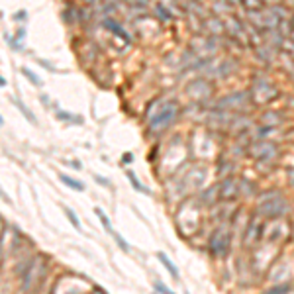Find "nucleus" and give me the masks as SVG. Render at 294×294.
I'll use <instances>...</instances> for the list:
<instances>
[{
  "mask_svg": "<svg viewBox=\"0 0 294 294\" xmlns=\"http://www.w3.org/2000/svg\"><path fill=\"white\" fill-rule=\"evenodd\" d=\"M157 257H159V261H161V263H163V265L169 269V273L173 274V278H179V271H177V267L173 265V261H171V259H169V257H167L163 251H159V253H157Z\"/></svg>",
  "mask_w": 294,
  "mask_h": 294,
  "instance_id": "ddd939ff",
  "label": "nucleus"
},
{
  "mask_svg": "<svg viewBox=\"0 0 294 294\" xmlns=\"http://www.w3.org/2000/svg\"><path fill=\"white\" fill-rule=\"evenodd\" d=\"M230 241H231V233H230V226L222 224L214 230L212 237H210V251L214 255H226L230 251Z\"/></svg>",
  "mask_w": 294,
  "mask_h": 294,
  "instance_id": "20e7f679",
  "label": "nucleus"
},
{
  "mask_svg": "<svg viewBox=\"0 0 294 294\" xmlns=\"http://www.w3.org/2000/svg\"><path fill=\"white\" fill-rule=\"evenodd\" d=\"M249 92H251V102L253 104H267V102H271L276 96V88L271 86L269 83H259Z\"/></svg>",
  "mask_w": 294,
  "mask_h": 294,
  "instance_id": "0eeeda50",
  "label": "nucleus"
},
{
  "mask_svg": "<svg viewBox=\"0 0 294 294\" xmlns=\"http://www.w3.org/2000/svg\"><path fill=\"white\" fill-rule=\"evenodd\" d=\"M126 175H127V179H129V183H131V187H133V189H137L139 192H145V194H151V192H149V189H145V187L139 183V179L133 175V171H127Z\"/></svg>",
  "mask_w": 294,
  "mask_h": 294,
  "instance_id": "dca6fc26",
  "label": "nucleus"
},
{
  "mask_svg": "<svg viewBox=\"0 0 294 294\" xmlns=\"http://www.w3.org/2000/svg\"><path fill=\"white\" fill-rule=\"evenodd\" d=\"M14 104L18 106V110H20V112H22V114H24V116H26V118L32 122V124L36 122V116H34V112H32V110H30V108H28L24 102H20V100H14Z\"/></svg>",
  "mask_w": 294,
  "mask_h": 294,
  "instance_id": "a211bd4d",
  "label": "nucleus"
},
{
  "mask_svg": "<svg viewBox=\"0 0 294 294\" xmlns=\"http://www.w3.org/2000/svg\"><path fill=\"white\" fill-rule=\"evenodd\" d=\"M104 2H106L108 6H114V4H118V2H120V0H104Z\"/></svg>",
  "mask_w": 294,
  "mask_h": 294,
  "instance_id": "c85d7f7f",
  "label": "nucleus"
},
{
  "mask_svg": "<svg viewBox=\"0 0 294 294\" xmlns=\"http://www.w3.org/2000/svg\"><path fill=\"white\" fill-rule=\"evenodd\" d=\"M286 210H288V202L278 190H271L263 194L261 200L257 202V212L265 218H280L282 214H286Z\"/></svg>",
  "mask_w": 294,
  "mask_h": 294,
  "instance_id": "f257e3e1",
  "label": "nucleus"
},
{
  "mask_svg": "<svg viewBox=\"0 0 294 294\" xmlns=\"http://www.w3.org/2000/svg\"><path fill=\"white\" fill-rule=\"evenodd\" d=\"M65 214H67V218L71 220V224L75 226V230H81V222H79V218H77L75 210H71L69 206H65Z\"/></svg>",
  "mask_w": 294,
  "mask_h": 294,
  "instance_id": "6ab92c4d",
  "label": "nucleus"
},
{
  "mask_svg": "<svg viewBox=\"0 0 294 294\" xmlns=\"http://www.w3.org/2000/svg\"><path fill=\"white\" fill-rule=\"evenodd\" d=\"M218 185H220V200H235L237 196L249 194L253 190L247 181L235 179V177H228Z\"/></svg>",
  "mask_w": 294,
  "mask_h": 294,
  "instance_id": "7ed1b4c3",
  "label": "nucleus"
},
{
  "mask_svg": "<svg viewBox=\"0 0 294 294\" xmlns=\"http://www.w3.org/2000/svg\"><path fill=\"white\" fill-rule=\"evenodd\" d=\"M94 212H96V216H98V220L102 222V226H104V230H106L108 233H114V230H112V224H110V220H108V216L104 214V210H102V208H94Z\"/></svg>",
  "mask_w": 294,
  "mask_h": 294,
  "instance_id": "f3484780",
  "label": "nucleus"
},
{
  "mask_svg": "<svg viewBox=\"0 0 294 294\" xmlns=\"http://www.w3.org/2000/svg\"><path fill=\"white\" fill-rule=\"evenodd\" d=\"M202 202L204 204H216V202H220V185H214L212 189H208L202 194Z\"/></svg>",
  "mask_w": 294,
  "mask_h": 294,
  "instance_id": "9b49d317",
  "label": "nucleus"
},
{
  "mask_svg": "<svg viewBox=\"0 0 294 294\" xmlns=\"http://www.w3.org/2000/svg\"><path fill=\"white\" fill-rule=\"evenodd\" d=\"M286 290H290V286H288V284H280V286H273L269 292L274 294V292H286Z\"/></svg>",
  "mask_w": 294,
  "mask_h": 294,
  "instance_id": "393cba45",
  "label": "nucleus"
},
{
  "mask_svg": "<svg viewBox=\"0 0 294 294\" xmlns=\"http://www.w3.org/2000/svg\"><path fill=\"white\" fill-rule=\"evenodd\" d=\"M259 237H261V226H257V220L253 218V220L249 222L247 230H245V245H247V247H253V245L259 241Z\"/></svg>",
  "mask_w": 294,
  "mask_h": 294,
  "instance_id": "9d476101",
  "label": "nucleus"
},
{
  "mask_svg": "<svg viewBox=\"0 0 294 294\" xmlns=\"http://www.w3.org/2000/svg\"><path fill=\"white\" fill-rule=\"evenodd\" d=\"M261 124H263L265 127H274V126L280 124V116H278L276 112H267V114H263Z\"/></svg>",
  "mask_w": 294,
  "mask_h": 294,
  "instance_id": "f8f14e48",
  "label": "nucleus"
},
{
  "mask_svg": "<svg viewBox=\"0 0 294 294\" xmlns=\"http://www.w3.org/2000/svg\"><path fill=\"white\" fill-rule=\"evenodd\" d=\"M104 24H106V26H108V28H110V30H112V32H116V34H120V36H122V38H124V40H129V38H127V34H126V32H124V30H122V28H118V24H114V22H112V20H106V22H104Z\"/></svg>",
  "mask_w": 294,
  "mask_h": 294,
  "instance_id": "aec40b11",
  "label": "nucleus"
},
{
  "mask_svg": "<svg viewBox=\"0 0 294 294\" xmlns=\"http://www.w3.org/2000/svg\"><path fill=\"white\" fill-rule=\"evenodd\" d=\"M241 4L245 6L247 12H261V8H263V0H241Z\"/></svg>",
  "mask_w": 294,
  "mask_h": 294,
  "instance_id": "4468645a",
  "label": "nucleus"
},
{
  "mask_svg": "<svg viewBox=\"0 0 294 294\" xmlns=\"http://www.w3.org/2000/svg\"><path fill=\"white\" fill-rule=\"evenodd\" d=\"M286 139H288L290 143H294V127H290V129L286 131Z\"/></svg>",
  "mask_w": 294,
  "mask_h": 294,
  "instance_id": "bb28decb",
  "label": "nucleus"
},
{
  "mask_svg": "<svg viewBox=\"0 0 294 294\" xmlns=\"http://www.w3.org/2000/svg\"><path fill=\"white\" fill-rule=\"evenodd\" d=\"M288 181H290V185L294 187V169H290V171H288Z\"/></svg>",
  "mask_w": 294,
  "mask_h": 294,
  "instance_id": "cd10ccee",
  "label": "nucleus"
},
{
  "mask_svg": "<svg viewBox=\"0 0 294 294\" xmlns=\"http://www.w3.org/2000/svg\"><path fill=\"white\" fill-rule=\"evenodd\" d=\"M177 112H179V106H177L175 102H165V104H161V108H159L155 114H151V118H149V129L155 131V133L167 129V127L175 122Z\"/></svg>",
  "mask_w": 294,
  "mask_h": 294,
  "instance_id": "f03ea898",
  "label": "nucleus"
},
{
  "mask_svg": "<svg viewBox=\"0 0 294 294\" xmlns=\"http://www.w3.org/2000/svg\"><path fill=\"white\" fill-rule=\"evenodd\" d=\"M94 179L100 183V185H104V187H110V183H108V179H102L100 175H94Z\"/></svg>",
  "mask_w": 294,
  "mask_h": 294,
  "instance_id": "a878e982",
  "label": "nucleus"
},
{
  "mask_svg": "<svg viewBox=\"0 0 294 294\" xmlns=\"http://www.w3.org/2000/svg\"><path fill=\"white\" fill-rule=\"evenodd\" d=\"M247 151H249V155H251L253 159H257V161H273V159L276 157V153H278V147H276L274 143H271V141L259 139V141H255V143L249 145Z\"/></svg>",
  "mask_w": 294,
  "mask_h": 294,
  "instance_id": "39448f33",
  "label": "nucleus"
},
{
  "mask_svg": "<svg viewBox=\"0 0 294 294\" xmlns=\"http://www.w3.org/2000/svg\"><path fill=\"white\" fill-rule=\"evenodd\" d=\"M24 75H26V77H28V79H30V81L36 84V86H42V79H38V77H36V75H34L30 69H24Z\"/></svg>",
  "mask_w": 294,
  "mask_h": 294,
  "instance_id": "4be33fe9",
  "label": "nucleus"
},
{
  "mask_svg": "<svg viewBox=\"0 0 294 294\" xmlns=\"http://www.w3.org/2000/svg\"><path fill=\"white\" fill-rule=\"evenodd\" d=\"M187 94H189L190 98H194L196 102H202V100H206V98L212 94L210 83H208L206 79H196V81H192V83L187 86Z\"/></svg>",
  "mask_w": 294,
  "mask_h": 294,
  "instance_id": "6e6552de",
  "label": "nucleus"
},
{
  "mask_svg": "<svg viewBox=\"0 0 294 294\" xmlns=\"http://www.w3.org/2000/svg\"><path fill=\"white\" fill-rule=\"evenodd\" d=\"M112 235H114V239H116V243H118V245H120V247H122L124 251H129V245L126 243V239H124L122 235H118V233H112Z\"/></svg>",
  "mask_w": 294,
  "mask_h": 294,
  "instance_id": "5701e85b",
  "label": "nucleus"
},
{
  "mask_svg": "<svg viewBox=\"0 0 294 294\" xmlns=\"http://www.w3.org/2000/svg\"><path fill=\"white\" fill-rule=\"evenodd\" d=\"M40 267H43V263L40 261V259H34L28 267H26V271H24V290H32L34 288V284L38 282V278H42L40 274L43 273V269L40 271Z\"/></svg>",
  "mask_w": 294,
  "mask_h": 294,
  "instance_id": "1a4fd4ad",
  "label": "nucleus"
},
{
  "mask_svg": "<svg viewBox=\"0 0 294 294\" xmlns=\"http://www.w3.org/2000/svg\"><path fill=\"white\" fill-rule=\"evenodd\" d=\"M59 179H61L67 187H71V189H75V190H79V192H81V190H84V185H83L81 181H77V179H71L69 175H61Z\"/></svg>",
  "mask_w": 294,
  "mask_h": 294,
  "instance_id": "2eb2a0df",
  "label": "nucleus"
},
{
  "mask_svg": "<svg viewBox=\"0 0 294 294\" xmlns=\"http://www.w3.org/2000/svg\"><path fill=\"white\" fill-rule=\"evenodd\" d=\"M247 102H251V92H233L230 96L220 98L216 108L218 110H226V112H237V110H243V106Z\"/></svg>",
  "mask_w": 294,
  "mask_h": 294,
  "instance_id": "423d86ee",
  "label": "nucleus"
},
{
  "mask_svg": "<svg viewBox=\"0 0 294 294\" xmlns=\"http://www.w3.org/2000/svg\"><path fill=\"white\" fill-rule=\"evenodd\" d=\"M57 116H59L61 120H65V122H75V124H81V122H83L81 116H73V114H67V112H59Z\"/></svg>",
  "mask_w": 294,
  "mask_h": 294,
  "instance_id": "412c9836",
  "label": "nucleus"
},
{
  "mask_svg": "<svg viewBox=\"0 0 294 294\" xmlns=\"http://www.w3.org/2000/svg\"><path fill=\"white\" fill-rule=\"evenodd\" d=\"M153 286H155V290H159V292H165V294H169L171 292V288L169 286H165L163 282H159V280H155L153 282Z\"/></svg>",
  "mask_w": 294,
  "mask_h": 294,
  "instance_id": "b1692460",
  "label": "nucleus"
}]
</instances>
